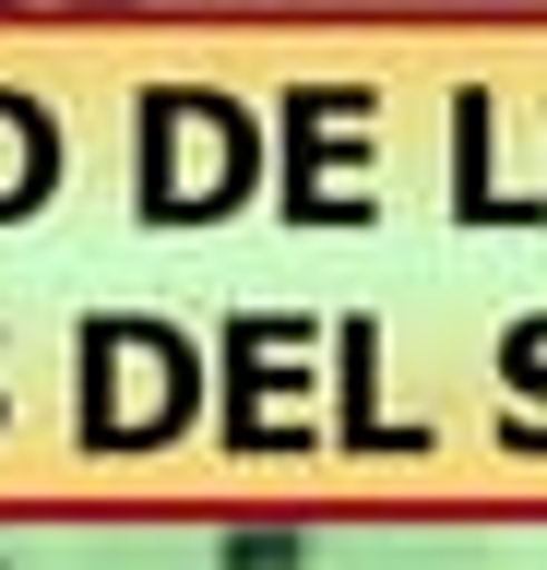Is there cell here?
Instances as JSON below:
<instances>
[{"label":"cell","instance_id":"1","mask_svg":"<svg viewBox=\"0 0 547 570\" xmlns=\"http://www.w3.org/2000/svg\"><path fill=\"white\" fill-rule=\"evenodd\" d=\"M238 190H251V119L226 96L155 83L144 96V214L155 226H191V214H226Z\"/></svg>","mask_w":547,"mask_h":570},{"label":"cell","instance_id":"2","mask_svg":"<svg viewBox=\"0 0 547 570\" xmlns=\"http://www.w3.org/2000/svg\"><path fill=\"white\" fill-rule=\"evenodd\" d=\"M358 119H369L358 83H322V96H297V107H286V214H297V226H369L358 190H322V167L358 142Z\"/></svg>","mask_w":547,"mask_h":570},{"label":"cell","instance_id":"3","mask_svg":"<svg viewBox=\"0 0 547 570\" xmlns=\"http://www.w3.org/2000/svg\"><path fill=\"white\" fill-rule=\"evenodd\" d=\"M333 356H345V452H429V428H381V333L345 321Z\"/></svg>","mask_w":547,"mask_h":570},{"label":"cell","instance_id":"4","mask_svg":"<svg viewBox=\"0 0 547 570\" xmlns=\"http://www.w3.org/2000/svg\"><path fill=\"white\" fill-rule=\"evenodd\" d=\"M488 203V96H452V214H476Z\"/></svg>","mask_w":547,"mask_h":570},{"label":"cell","instance_id":"5","mask_svg":"<svg viewBox=\"0 0 547 570\" xmlns=\"http://www.w3.org/2000/svg\"><path fill=\"white\" fill-rule=\"evenodd\" d=\"M215 559L226 570H310V534H297V523H238Z\"/></svg>","mask_w":547,"mask_h":570},{"label":"cell","instance_id":"6","mask_svg":"<svg viewBox=\"0 0 547 570\" xmlns=\"http://www.w3.org/2000/svg\"><path fill=\"white\" fill-rule=\"evenodd\" d=\"M72 12H131V0H72Z\"/></svg>","mask_w":547,"mask_h":570},{"label":"cell","instance_id":"7","mask_svg":"<svg viewBox=\"0 0 547 570\" xmlns=\"http://www.w3.org/2000/svg\"><path fill=\"white\" fill-rule=\"evenodd\" d=\"M0 12H12V0H0Z\"/></svg>","mask_w":547,"mask_h":570}]
</instances>
